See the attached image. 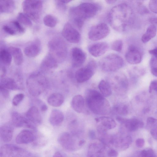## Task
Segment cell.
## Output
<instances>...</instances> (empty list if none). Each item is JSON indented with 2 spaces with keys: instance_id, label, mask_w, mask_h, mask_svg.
<instances>
[{
  "instance_id": "24",
  "label": "cell",
  "mask_w": 157,
  "mask_h": 157,
  "mask_svg": "<svg viewBox=\"0 0 157 157\" xmlns=\"http://www.w3.org/2000/svg\"><path fill=\"white\" fill-rule=\"evenodd\" d=\"M64 115L61 111L56 109L52 111L49 118V121L51 125L57 126L62 123Z\"/></svg>"
},
{
  "instance_id": "18",
  "label": "cell",
  "mask_w": 157,
  "mask_h": 157,
  "mask_svg": "<svg viewBox=\"0 0 157 157\" xmlns=\"http://www.w3.org/2000/svg\"><path fill=\"white\" fill-rule=\"evenodd\" d=\"M36 137L33 133L28 129L21 131L16 137V142L18 144H27L33 142Z\"/></svg>"
},
{
  "instance_id": "55",
  "label": "cell",
  "mask_w": 157,
  "mask_h": 157,
  "mask_svg": "<svg viewBox=\"0 0 157 157\" xmlns=\"http://www.w3.org/2000/svg\"><path fill=\"white\" fill-rule=\"evenodd\" d=\"M53 157H63V156L60 152L57 151L54 153Z\"/></svg>"
},
{
  "instance_id": "22",
  "label": "cell",
  "mask_w": 157,
  "mask_h": 157,
  "mask_svg": "<svg viewBox=\"0 0 157 157\" xmlns=\"http://www.w3.org/2000/svg\"><path fill=\"white\" fill-rule=\"evenodd\" d=\"M95 120L97 123L99 124V126L106 130L113 128L116 126V123L114 119L109 117H101L96 118Z\"/></svg>"
},
{
  "instance_id": "44",
  "label": "cell",
  "mask_w": 157,
  "mask_h": 157,
  "mask_svg": "<svg viewBox=\"0 0 157 157\" xmlns=\"http://www.w3.org/2000/svg\"><path fill=\"white\" fill-rule=\"evenodd\" d=\"M0 90L1 94L4 98H7L9 97V94L8 90L0 86Z\"/></svg>"
},
{
  "instance_id": "25",
  "label": "cell",
  "mask_w": 157,
  "mask_h": 157,
  "mask_svg": "<svg viewBox=\"0 0 157 157\" xmlns=\"http://www.w3.org/2000/svg\"><path fill=\"white\" fill-rule=\"evenodd\" d=\"M73 109L76 112L80 113L83 111L85 107V100L83 97L80 95L74 96L71 101Z\"/></svg>"
},
{
  "instance_id": "7",
  "label": "cell",
  "mask_w": 157,
  "mask_h": 157,
  "mask_svg": "<svg viewBox=\"0 0 157 157\" xmlns=\"http://www.w3.org/2000/svg\"><path fill=\"white\" fill-rule=\"evenodd\" d=\"M0 157H31V154L26 150L10 144L2 145L0 149Z\"/></svg>"
},
{
  "instance_id": "4",
  "label": "cell",
  "mask_w": 157,
  "mask_h": 157,
  "mask_svg": "<svg viewBox=\"0 0 157 157\" xmlns=\"http://www.w3.org/2000/svg\"><path fill=\"white\" fill-rule=\"evenodd\" d=\"M46 79L39 73L32 74L28 78L27 85L30 93L33 96L40 95L45 88L47 85Z\"/></svg>"
},
{
  "instance_id": "56",
  "label": "cell",
  "mask_w": 157,
  "mask_h": 157,
  "mask_svg": "<svg viewBox=\"0 0 157 157\" xmlns=\"http://www.w3.org/2000/svg\"><path fill=\"white\" fill-rule=\"evenodd\" d=\"M47 106L45 104L43 105L41 107V109L43 111H44L47 110Z\"/></svg>"
},
{
  "instance_id": "5",
  "label": "cell",
  "mask_w": 157,
  "mask_h": 157,
  "mask_svg": "<svg viewBox=\"0 0 157 157\" xmlns=\"http://www.w3.org/2000/svg\"><path fill=\"white\" fill-rule=\"evenodd\" d=\"M101 67L106 71H114L121 68L124 64L123 59L115 54H111L104 57L100 61Z\"/></svg>"
},
{
  "instance_id": "14",
  "label": "cell",
  "mask_w": 157,
  "mask_h": 157,
  "mask_svg": "<svg viewBox=\"0 0 157 157\" xmlns=\"http://www.w3.org/2000/svg\"><path fill=\"white\" fill-rule=\"evenodd\" d=\"M58 141L59 144L65 149L73 151L75 149V141L72 136L67 132H63L59 136Z\"/></svg>"
},
{
  "instance_id": "40",
  "label": "cell",
  "mask_w": 157,
  "mask_h": 157,
  "mask_svg": "<svg viewBox=\"0 0 157 157\" xmlns=\"http://www.w3.org/2000/svg\"><path fill=\"white\" fill-rule=\"evenodd\" d=\"M141 157H155L154 151L151 149L142 151L141 152Z\"/></svg>"
},
{
  "instance_id": "33",
  "label": "cell",
  "mask_w": 157,
  "mask_h": 157,
  "mask_svg": "<svg viewBox=\"0 0 157 157\" xmlns=\"http://www.w3.org/2000/svg\"><path fill=\"white\" fill-rule=\"evenodd\" d=\"M39 48L36 44H31L26 47L24 51L25 54L30 57L36 56L39 54Z\"/></svg>"
},
{
  "instance_id": "10",
  "label": "cell",
  "mask_w": 157,
  "mask_h": 157,
  "mask_svg": "<svg viewBox=\"0 0 157 157\" xmlns=\"http://www.w3.org/2000/svg\"><path fill=\"white\" fill-rule=\"evenodd\" d=\"M109 32L108 25L105 23H101L91 28L88 33V37L91 40L97 41L106 37Z\"/></svg>"
},
{
  "instance_id": "54",
  "label": "cell",
  "mask_w": 157,
  "mask_h": 157,
  "mask_svg": "<svg viewBox=\"0 0 157 157\" xmlns=\"http://www.w3.org/2000/svg\"><path fill=\"white\" fill-rule=\"evenodd\" d=\"M151 72L153 75L157 77V67L152 68L151 69Z\"/></svg>"
},
{
  "instance_id": "1",
  "label": "cell",
  "mask_w": 157,
  "mask_h": 157,
  "mask_svg": "<svg viewBox=\"0 0 157 157\" xmlns=\"http://www.w3.org/2000/svg\"><path fill=\"white\" fill-rule=\"evenodd\" d=\"M132 11L126 4L121 3L114 6L109 11L108 16L110 26L118 32H123L126 30L130 23Z\"/></svg>"
},
{
  "instance_id": "31",
  "label": "cell",
  "mask_w": 157,
  "mask_h": 157,
  "mask_svg": "<svg viewBox=\"0 0 157 157\" xmlns=\"http://www.w3.org/2000/svg\"><path fill=\"white\" fill-rule=\"evenodd\" d=\"M0 86L7 90H15L19 89V87L15 80L10 78H3L1 81Z\"/></svg>"
},
{
  "instance_id": "58",
  "label": "cell",
  "mask_w": 157,
  "mask_h": 157,
  "mask_svg": "<svg viewBox=\"0 0 157 157\" xmlns=\"http://www.w3.org/2000/svg\"><path fill=\"white\" fill-rule=\"evenodd\" d=\"M85 141L83 140H81L78 142V145L79 146H81L85 143Z\"/></svg>"
},
{
  "instance_id": "30",
  "label": "cell",
  "mask_w": 157,
  "mask_h": 157,
  "mask_svg": "<svg viewBox=\"0 0 157 157\" xmlns=\"http://www.w3.org/2000/svg\"><path fill=\"white\" fill-rule=\"evenodd\" d=\"M98 88L101 93L104 97H108L112 94V91L110 85L105 80H101L99 82Z\"/></svg>"
},
{
  "instance_id": "35",
  "label": "cell",
  "mask_w": 157,
  "mask_h": 157,
  "mask_svg": "<svg viewBox=\"0 0 157 157\" xmlns=\"http://www.w3.org/2000/svg\"><path fill=\"white\" fill-rule=\"evenodd\" d=\"M113 110L115 113L121 115H125L128 113L127 106L122 103H117L113 107Z\"/></svg>"
},
{
  "instance_id": "50",
  "label": "cell",
  "mask_w": 157,
  "mask_h": 157,
  "mask_svg": "<svg viewBox=\"0 0 157 157\" xmlns=\"http://www.w3.org/2000/svg\"><path fill=\"white\" fill-rule=\"evenodd\" d=\"M157 120L152 117H149L147 120V123L149 124H152L155 123Z\"/></svg>"
},
{
  "instance_id": "26",
  "label": "cell",
  "mask_w": 157,
  "mask_h": 157,
  "mask_svg": "<svg viewBox=\"0 0 157 157\" xmlns=\"http://www.w3.org/2000/svg\"><path fill=\"white\" fill-rule=\"evenodd\" d=\"M58 66L56 60L50 54L47 56L42 61L41 68L44 70H48L54 68Z\"/></svg>"
},
{
  "instance_id": "37",
  "label": "cell",
  "mask_w": 157,
  "mask_h": 157,
  "mask_svg": "<svg viewBox=\"0 0 157 157\" xmlns=\"http://www.w3.org/2000/svg\"><path fill=\"white\" fill-rule=\"evenodd\" d=\"M18 21L22 24L28 26H31L32 23L29 18L25 14L20 13L17 16Z\"/></svg>"
},
{
  "instance_id": "47",
  "label": "cell",
  "mask_w": 157,
  "mask_h": 157,
  "mask_svg": "<svg viewBox=\"0 0 157 157\" xmlns=\"http://www.w3.org/2000/svg\"><path fill=\"white\" fill-rule=\"evenodd\" d=\"M136 143L137 147H142L144 145V140L143 139L139 138L136 140Z\"/></svg>"
},
{
  "instance_id": "43",
  "label": "cell",
  "mask_w": 157,
  "mask_h": 157,
  "mask_svg": "<svg viewBox=\"0 0 157 157\" xmlns=\"http://www.w3.org/2000/svg\"><path fill=\"white\" fill-rule=\"evenodd\" d=\"M153 90L157 91V80L152 81L150 84L149 92L151 93Z\"/></svg>"
},
{
  "instance_id": "45",
  "label": "cell",
  "mask_w": 157,
  "mask_h": 157,
  "mask_svg": "<svg viewBox=\"0 0 157 157\" xmlns=\"http://www.w3.org/2000/svg\"><path fill=\"white\" fill-rule=\"evenodd\" d=\"M3 30L7 33L11 35H13L15 34V31L9 26L5 25L2 28Z\"/></svg>"
},
{
  "instance_id": "3",
  "label": "cell",
  "mask_w": 157,
  "mask_h": 157,
  "mask_svg": "<svg viewBox=\"0 0 157 157\" xmlns=\"http://www.w3.org/2000/svg\"><path fill=\"white\" fill-rule=\"evenodd\" d=\"M85 94L87 106L93 113L98 115L110 113L111 109L109 103L100 93L89 89L86 90Z\"/></svg>"
},
{
  "instance_id": "39",
  "label": "cell",
  "mask_w": 157,
  "mask_h": 157,
  "mask_svg": "<svg viewBox=\"0 0 157 157\" xmlns=\"http://www.w3.org/2000/svg\"><path fill=\"white\" fill-rule=\"evenodd\" d=\"M24 97V94L22 93H19L16 94L12 99L13 105L15 106L18 105L23 100Z\"/></svg>"
},
{
  "instance_id": "38",
  "label": "cell",
  "mask_w": 157,
  "mask_h": 157,
  "mask_svg": "<svg viewBox=\"0 0 157 157\" xmlns=\"http://www.w3.org/2000/svg\"><path fill=\"white\" fill-rule=\"evenodd\" d=\"M123 42L122 40H117L114 41L112 44L111 48L112 50L118 52H121L122 49Z\"/></svg>"
},
{
  "instance_id": "32",
  "label": "cell",
  "mask_w": 157,
  "mask_h": 157,
  "mask_svg": "<svg viewBox=\"0 0 157 157\" xmlns=\"http://www.w3.org/2000/svg\"><path fill=\"white\" fill-rule=\"evenodd\" d=\"M14 8V3L13 1L5 0L0 1V10L1 13H10Z\"/></svg>"
},
{
  "instance_id": "46",
  "label": "cell",
  "mask_w": 157,
  "mask_h": 157,
  "mask_svg": "<svg viewBox=\"0 0 157 157\" xmlns=\"http://www.w3.org/2000/svg\"><path fill=\"white\" fill-rule=\"evenodd\" d=\"M107 155L108 157H117L118 154L115 150L112 149L108 151Z\"/></svg>"
},
{
  "instance_id": "52",
  "label": "cell",
  "mask_w": 157,
  "mask_h": 157,
  "mask_svg": "<svg viewBox=\"0 0 157 157\" xmlns=\"http://www.w3.org/2000/svg\"><path fill=\"white\" fill-rule=\"evenodd\" d=\"M151 133L153 136L157 139V127L152 129Z\"/></svg>"
},
{
  "instance_id": "41",
  "label": "cell",
  "mask_w": 157,
  "mask_h": 157,
  "mask_svg": "<svg viewBox=\"0 0 157 157\" xmlns=\"http://www.w3.org/2000/svg\"><path fill=\"white\" fill-rule=\"evenodd\" d=\"M150 10L153 12L157 14V0H151L148 5Z\"/></svg>"
},
{
  "instance_id": "36",
  "label": "cell",
  "mask_w": 157,
  "mask_h": 157,
  "mask_svg": "<svg viewBox=\"0 0 157 157\" xmlns=\"http://www.w3.org/2000/svg\"><path fill=\"white\" fill-rule=\"evenodd\" d=\"M43 22L46 26L49 27H53L57 24V20L53 16L50 15H47L44 17Z\"/></svg>"
},
{
  "instance_id": "17",
  "label": "cell",
  "mask_w": 157,
  "mask_h": 157,
  "mask_svg": "<svg viewBox=\"0 0 157 157\" xmlns=\"http://www.w3.org/2000/svg\"><path fill=\"white\" fill-rule=\"evenodd\" d=\"M108 48V45L106 42H99L90 45L88 48V51L92 56L98 57L104 54Z\"/></svg>"
},
{
  "instance_id": "42",
  "label": "cell",
  "mask_w": 157,
  "mask_h": 157,
  "mask_svg": "<svg viewBox=\"0 0 157 157\" xmlns=\"http://www.w3.org/2000/svg\"><path fill=\"white\" fill-rule=\"evenodd\" d=\"M13 23L16 29L19 33H22L24 32V28L21 26L19 22L14 21L13 22Z\"/></svg>"
},
{
  "instance_id": "9",
  "label": "cell",
  "mask_w": 157,
  "mask_h": 157,
  "mask_svg": "<svg viewBox=\"0 0 157 157\" xmlns=\"http://www.w3.org/2000/svg\"><path fill=\"white\" fill-rule=\"evenodd\" d=\"M96 67V63L94 60L90 61L85 66L76 72L75 77L77 81L82 83L89 80L94 75Z\"/></svg>"
},
{
  "instance_id": "29",
  "label": "cell",
  "mask_w": 157,
  "mask_h": 157,
  "mask_svg": "<svg viewBox=\"0 0 157 157\" xmlns=\"http://www.w3.org/2000/svg\"><path fill=\"white\" fill-rule=\"evenodd\" d=\"M156 32V27L155 26L152 25L149 26L142 36V42L144 43H147L155 36Z\"/></svg>"
},
{
  "instance_id": "34",
  "label": "cell",
  "mask_w": 157,
  "mask_h": 157,
  "mask_svg": "<svg viewBox=\"0 0 157 157\" xmlns=\"http://www.w3.org/2000/svg\"><path fill=\"white\" fill-rule=\"evenodd\" d=\"M12 55L9 51L2 49L0 51V59L1 62L6 65H10L12 61Z\"/></svg>"
},
{
  "instance_id": "48",
  "label": "cell",
  "mask_w": 157,
  "mask_h": 157,
  "mask_svg": "<svg viewBox=\"0 0 157 157\" xmlns=\"http://www.w3.org/2000/svg\"><path fill=\"white\" fill-rule=\"evenodd\" d=\"M149 53L157 59V47L149 50Z\"/></svg>"
},
{
  "instance_id": "12",
  "label": "cell",
  "mask_w": 157,
  "mask_h": 157,
  "mask_svg": "<svg viewBox=\"0 0 157 157\" xmlns=\"http://www.w3.org/2000/svg\"><path fill=\"white\" fill-rule=\"evenodd\" d=\"M116 119L119 123L124 124L129 131H135L142 127L144 125L142 121L136 118L127 119L117 116Z\"/></svg>"
},
{
  "instance_id": "21",
  "label": "cell",
  "mask_w": 157,
  "mask_h": 157,
  "mask_svg": "<svg viewBox=\"0 0 157 157\" xmlns=\"http://www.w3.org/2000/svg\"><path fill=\"white\" fill-rule=\"evenodd\" d=\"M132 142V138L129 136L124 137L115 136L112 137V144L122 150L127 149Z\"/></svg>"
},
{
  "instance_id": "51",
  "label": "cell",
  "mask_w": 157,
  "mask_h": 157,
  "mask_svg": "<svg viewBox=\"0 0 157 157\" xmlns=\"http://www.w3.org/2000/svg\"><path fill=\"white\" fill-rule=\"evenodd\" d=\"M89 136L92 140L95 139L96 138V135L95 132L93 130H90L89 132Z\"/></svg>"
},
{
  "instance_id": "27",
  "label": "cell",
  "mask_w": 157,
  "mask_h": 157,
  "mask_svg": "<svg viewBox=\"0 0 157 157\" xmlns=\"http://www.w3.org/2000/svg\"><path fill=\"white\" fill-rule=\"evenodd\" d=\"M64 100V97L61 94L58 93H55L51 94L48 97L47 101L50 105L58 107L62 105Z\"/></svg>"
},
{
  "instance_id": "19",
  "label": "cell",
  "mask_w": 157,
  "mask_h": 157,
  "mask_svg": "<svg viewBox=\"0 0 157 157\" xmlns=\"http://www.w3.org/2000/svg\"><path fill=\"white\" fill-rule=\"evenodd\" d=\"M27 119L35 127L36 125L40 124L42 117L38 109L36 106L31 107L26 114Z\"/></svg>"
},
{
  "instance_id": "13",
  "label": "cell",
  "mask_w": 157,
  "mask_h": 157,
  "mask_svg": "<svg viewBox=\"0 0 157 157\" xmlns=\"http://www.w3.org/2000/svg\"><path fill=\"white\" fill-rule=\"evenodd\" d=\"M71 54L72 66L74 67L81 66L86 60V54L79 48L76 47L73 48L71 50Z\"/></svg>"
},
{
  "instance_id": "57",
  "label": "cell",
  "mask_w": 157,
  "mask_h": 157,
  "mask_svg": "<svg viewBox=\"0 0 157 157\" xmlns=\"http://www.w3.org/2000/svg\"><path fill=\"white\" fill-rule=\"evenodd\" d=\"M105 1L107 3L110 4H112L113 3H114L117 1L114 0H105Z\"/></svg>"
},
{
  "instance_id": "11",
  "label": "cell",
  "mask_w": 157,
  "mask_h": 157,
  "mask_svg": "<svg viewBox=\"0 0 157 157\" xmlns=\"http://www.w3.org/2000/svg\"><path fill=\"white\" fill-rule=\"evenodd\" d=\"M62 34L66 40L72 43L77 44L79 43L81 39L79 32L68 22L64 25Z\"/></svg>"
},
{
  "instance_id": "2",
  "label": "cell",
  "mask_w": 157,
  "mask_h": 157,
  "mask_svg": "<svg viewBox=\"0 0 157 157\" xmlns=\"http://www.w3.org/2000/svg\"><path fill=\"white\" fill-rule=\"evenodd\" d=\"M98 10V7L94 4L83 3L70 9V17L75 25L80 29L82 27L85 21L94 16Z\"/></svg>"
},
{
  "instance_id": "16",
  "label": "cell",
  "mask_w": 157,
  "mask_h": 157,
  "mask_svg": "<svg viewBox=\"0 0 157 157\" xmlns=\"http://www.w3.org/2000/svg\"><path fill=\"white\" fill-rule=\"evenodd\" d=\"M126 61L129 63L135 64L140 63L142 56L138 50L134 46H130L125 55Z\"/></svg>"
},
{
  "instance_id": "53",
  "label": "cell",
  "mask_w": 157,
  "mask_h": 157,
  "mask_svg": "<svg viewBox=\"0 0 157 157\" xmlns=\"http://www.w3.org/2000/svg\"><path fill=\"white\" fill-rule=\"evenodd\" d=\"M6 73V70L4 67H1V77H3L5 75Z\"/></svg>"
},
{
  "instance_id": "6",
  "label": "cell",
  "mask_w": 157,
  "mask_h": 157,
  "mask_svg": "<svg viewBox=\"0 0 157 157\" xmlns=\"http://www.w3.org/2000/svg\"><path fill=\"white\" fill-rule=\"evenodd\" d=\"M25 14L33 20H38L41 15L42 3L41 1L25 0L22 3Z\"/></svg>"
},
{
  "instance_id": "20",
  "label": "cell",
  "mask_w": 157,
  "mask_h": 157,
  "mask_svg": "<svg viewBox=\"0 0 157 157\" xmlns=\"http://www.w3.org/2000/svg\"><path fill=\"white\" fill-rule=\"evenodd\" d=\"M104 151L103 145L96 143H92L89 147L87 157H106Z\"/></svg>"
},
{
  "instance_id": "23",
  "label": "cell",
  "mask_w": 157,
  "mask_h": 157,
  "mask_svg": "<svg viewBox=\"0 0 157 157\" xmlns=\"http://www.w3.org/2000/svg\"><path fill=\"white\" fill-rule=\"evenodd\" d=\"M13 132V127L9 124L4 125L0 128V137L2 140L4 142H8L11 140Z\"/></svg>"
},
{
  "instance_id": "15",
  "label": "cell",
  "mask_w": 157,
  "mask_h": 157,
  "mask_svg": "<svg viewBox=\"0 0 157 157\" xmlns=\"http://www.w3.org/2000/svg\"><path fill=\"white\" fill-rule=\"evenodd\" d=\"M12 122L13 126L16 127L26 126L34 129L33 124L26 118H25L17 112H13L11 115Z\"/></svg>"
},
{
  "instance_id": "49",
  "label": "cell",
  "mask_w": 157,
  "mask_h": 157,
  "mask_svg": "<svg viewBox=\"0 0 157 157\" xmlns=\"http://www.w3.org/2000/svg\"><path fill=\"white\" fill-rule=\"evenodd\" d=\"M149 22L152 24L153 25L155 26L156 27H157V17H152L149 18Z\"/></svg>"
},
{
  "instance_id": "28",
  "label": "cell",
  "mask_w": 157,
  "mask_h": 157,
  "mask_svg": "<svg viewBox=\"0 0 157 157\" xmlns=\"http://www.w3.org/2000/svg\"><path fill=\"white\" fill-rule=\"evenodd\" d=\"M8 51L13 56L15 64L18 65H20L23 60V54L21 49L18 48L11 47L9 48Z\"/></svg>"
},
{
  "instance_id": "8",
  "label": "cell",
  "mask_w": 157,
  "mask_h": 157,
  "mask_svg": "<svg viewBox=\"0 0 157 157\" xmlns=\"http://www.w3.org/2000/svg\"><path fill=\"white\" fill-rule=\"evenodd\" d=\"M48 47L51 52L50 54L55 59L56 57L58 59H63L66 57L67 47L62 39L56 38L52 39L49 42Z\"/></svg>"
}]
</instances>
